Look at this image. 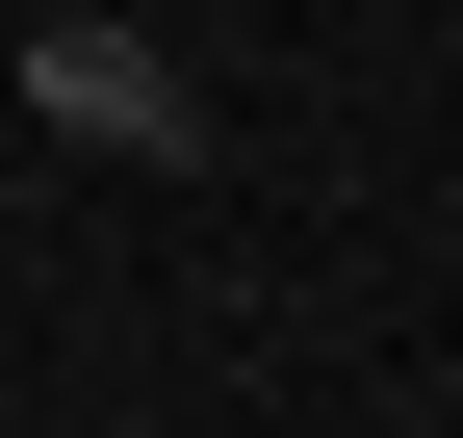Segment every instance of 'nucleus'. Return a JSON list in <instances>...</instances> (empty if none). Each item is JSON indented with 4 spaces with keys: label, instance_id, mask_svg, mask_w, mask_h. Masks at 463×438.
Wrapping results in <instances>:
<instances>
[{
    "label": "nucleus",
    "instance_id": "1",
    "mask_svg": "<svg viewBox=\"0 0 463 438\" xmlns=\"http://www.w3.org/2000/svg\"><path fill=\"white\" fill-rule=\"evenodd\" d=\"M26 129H52V155H129V181H206V155H232L206 78L129 26V0H52V26H26Z\"/></svg>",
    "mask_w": 463,
    "mask_h": 438
}]
</instances>
